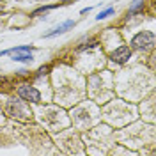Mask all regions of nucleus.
I'll return each instance as SVG.
<instances>
[{"label":"nucleus","instance_id":"1","mask_svg":"<svg viewBox=\"0 0 156 156\" xmlns=\"http://www.w3.org/2000/svg\"><path fill=\"white\" fill-rule=\"evenodd\" d=\"M153 46H154V32H151V30H142V32L135 34L129 41L131 50H149Z\"/></svg>","mask_w":156,"mask_h":156},{"label":"nucleus","instance_id":"2","mask_svg":"<svg viewBox=\"0 0 156 156\" xmlns=\"http://www.w3.org/2000/svg\"><path fill=\"white\" fill-rule=\"evenodd\" d=\"M18 96L23 99V101H29V103H41V92H39L36 87H32V85H27V83H23V85H20L18 87Z\"/></svg>","mask_w":156,"mask_h":156},{"label":"nucleus","instance_id":"3","mask_svg":"<svg viewBox=\"0 0 156 156\" xmlns=\"http://www.w3.org/2000/svg\"><path fill=\"white\" fill-rule=\"evenodd\" d=\"M129 58H131V48L126 44H121L119 48H115L110 53V60L115 64H126Z\"/></svg>","mask_w":156,"mask_h":156},{"label":"nucleus","instance_id":"4","mask_svg":"<svg viewBox=\"0 0 156 156\" xmlns=\"http://www.w3.org/2000/svg\"><path fill=\"white\" fill-rule=\"evenodd\" d=\"M73 27H75V21H73V20H66V21H62L60 25L53 27V29L50 30L48 34H44L43 37H44V39H50V37H55V36H60V34H64V32L71 30Z\"/></svg>","mask_w":156,"mask_h":156},{"label":"nucleus","instance_id":"5","mask_svg":"<svg viewBox=\"0 0 156 156\" xmlns=\"http://www.w3.org/2000/svg\"><path fill=\"white\" fill-rule=\"evenodd\" d=\"M11 58L14 62H32V51H16V53H11Z\"/></svg>","mask_w":156,"mask_h":156},{"label":"nucleus","instance_id":"6","mask_svg":"<svg viewBox=\"0 0 156 156\" xmlns=\"http://www.w3.org/2000/svg\"><path fill=\"white\" fill-rule=\"evenodd\" d=\"M144 5H146V2H144V0H133V4L129 5L128 14H136V12H140V11L144 9Z\"/></svg>","mask_w":156,"mask_h":156},{"label":"nucleus","instance_id":"7","mask_svg":"<svg viewBox=\"0 0 156 156\" xmlns=\"http://www.w3.org/2000/svg\"><path fill=\"white\" fill-rule=\"evenodd\" d=\"M58 5H60V4H53V5H41V7H37L36 11H32V16H37V14H41V12H48V11L58 7Z\"/></svg>","mask_w":156,"mask_h":156},{"label":"nucleus","instance_id":"8","mask_svg":"<svg viewBox=\"0 0 156 156\" xmlns=\"http://www.w3.org/2000/svg\"><path fill=\"white\" fill-rule=\"evenodd\" d=\"M114 14V7H107L105 11H101L99 14L96 16V20L98 21H101V20H105V18H108V16H112Z\"/></svg>","mask_w":156,"mask_h":156},{"label":"nucleus","instance_id":"9","mask_svg":"<svg viewBox=\"0 0 156 156\" xmlns=\"http://www.w3.org/2000/svg\"><path fill=\"white\" fill-rule=\"evenodd\" d=\"M50 69H51V66H43V68H39V69H37V73H36V76L41 78L43 75H46V73H48Z\"/></svg>","mask_w":156,"mask_h":156},{"label":"nucleus","instance_id":"10","mask_svg":"<svg viewBox=\"0 0 156 156\" xmlns=\"http://www.w3.org/2000/svg\"><path fill=\"white\" fill-rule=\"evenodd\" d=\"M90 9H92V7H85V9H82V14H87V12H90Z\"/></svg>","mask_w":156,"mask_h":156},{"label":"nucleus","instance_id":"11","mask_svg":"<svg viewBox=\"0 0 156 156\" xmlns=\"http://www.w3.org/2000/svg\"><path fill=\"white\" fill-rule=\"evenodd\" d=\"M71 2H76V0H62L60 4H71Z\"/></svg>","mask_w":156,"mask_h":156},{"label":"nucleus","instance_id":"12","mask_svg":"<svg viewBox=\"0 0 156 156\" xmlns=\"http://www.w3.org/2000/svg\"><path fill=\"white\" fill-rule=\"evenodd\" d=\"M0 11H2V4H0Z\"/></svg>","mask_w":156,"mask_h":156}]
</instances>
